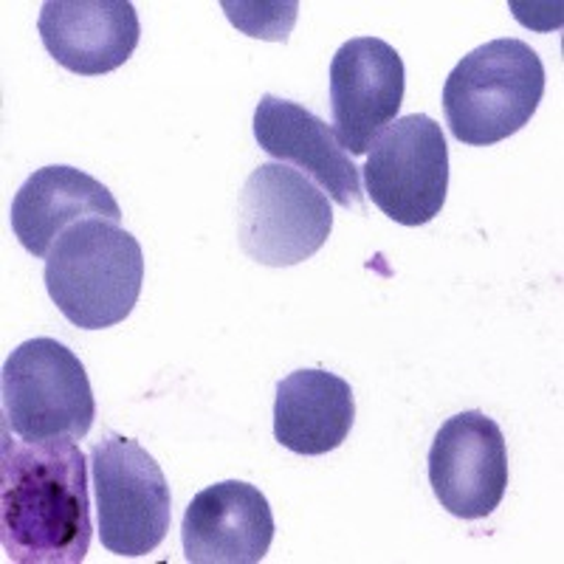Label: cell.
Instances as JSON below:
<instances>
[{
  "mask_svg": "<svg viewBox=\"0 0 564 564\" xmlns=\"http://www.w3.org/2000/svg\"><path fill=\"white\" fill-rule=\"evenodd\" d=\"M0 542L9 562L79 564L94 536L88 463L74 437L0 443Z\"/></svg>",
  "mask_w": 564,
  "mask_h": 564,
  "instance_id": "6da1fadb",
  "label": "cell"
},
{
  "mask_svg": "<svg viewBox=\"0 0 564 564\" xmlns=\"http://www.w3.org/2000/svg\"><path fill=\"white\" fill-rule=\"evenodd\" d=\"M45 291L70 325L113 327L130 316L144 282L139 240L113 220L70 226L45 257Z\"/></svg>",
  "mask_w": 564,
  "mask_h": 564,
  "instance_id": "7a4b0ae2",
  "label": "cell"
},
{
  "mask_svg": "<svg viewBox=\"0 0 564 564\" xmlns=\"http://www.w3.org/2000/svg\"><path fill=\"white\" fill-rule=\"evenodd\" d=\"M542 97V57L522 40L502 37L480 45L455 65L443 85V110L457 141L488 148L525 128Z\"/></svg>",
  "mask_w": 564,
  "mask_h": 564,
  "instance_id": "3957f363",
  "label": "cell"
},
{
  "mask_svg": "<svg viewBox=\"0 0 564 564\" xmlns=\"http://www.w3.org/2000/svg\"><path fill=\"white\" fill-rule=\"evenodd\" d=\"M3 421L20 441L85 437L97 417V401L83 361L57 339L37 336L12 350L3 365Z\"/></svg>",
  "mask_w": 564,
  "mask_h": 564,
  "instance_id": "277c9868",
  "label": "cell"
},
{
  "mask_svg": "<svg viewBox=\"0 0 564 564\" xmlns=\"http://www.w3.org/2000/svg\"><path fill=\"white\" fill-rule=\"evenodd\" d=\"M330 229V200L296 170L271 161L246 178L238 200V240L254 263L269 269L305 263L327 243Z\"/></svg>",
  "mask_w": 564,
  "mask_h": 564,
  "instance_id": "5b68a950",
  "label": "cell"
},
{
  "mask_svg": "<svg viewBox=\"0 0 564 564\" xmlns=\"http://www.w3.org/2000/svg\"><path fill=\"white\" fill-rule=\"evenodd\" d=\"M102 545L116 556H144L164 542L173 517L167 477L150 452L122 435L90 446Z\"/></svg>",
  "mask_w": 564,
  "mask_h": 564,
  "instance_id": "8992f818",
  "label": "cell"
},
{
  "mask_svg": "<svg viewBox=\"0 0 564 564\" xmlns=\"http://www.w3.org/2000/svg\"><path fill=\"white\" fill-rule=\"evenodd\" d=\"M372 204L401 226H423L441 215L449 193V148L426 113L395 119L376 139L365 164Z\"/></svg>",
  "mask_w": 564,
  "mask_h": 564,
  "instance_id": "52a82bcc",
  "label": "cell"
},
{
  "mask_svg": "<svg viewBox=\"0 0 564 564\" xmlns=\"http://www.w3.org/2000/svg\"><path fill=\"white\" fill-rule=\"evenodd\" d=\"M426 463L432 491L452 517L482 520L500 508L508 488V452L502 430L486 412H460L443 423Z\"/></svg>",
  "mask_w": 564,
  "mask_h": 564,
  "instance_id": "ba28073f",
  "label": "cell"
},
{
  "mask_svg": "<svg viewBox=\"0 0 564 564\" xmlns=\"http://www.w3.org/2000/svg\"><path fill=\"white\" fill-rule=\"evenodd\" d=\"M404 102V59L379 37L347 40L330 63L334 135L350 155H365Z\"/></svg>",
  "mask_w": 564,
  "mask_h": 564,
  "instance_id": "9c48e42d",
  "label": "cell"
},
{
  "mask_svg": "<svg viewBox=\"0 0 564 564\" xmlns=\"http://www.w3.org/2000/svg\"><path fill=\"white\" fill-rule=\"evenodd\" d=\"M274 539V513L263 491L226 480L195 494L181 522L189 564H257Z\"/></svg>",
  "mask_w": 564,
  "mask_h": 564,
  "instance_id": "30bf717a",
  "label": "cell"
},
{
  "mask_svg": "<svg viewBox=\"0 0 564 564\" xmlns=\"http://www.w3.org/2000/svg\"><path fill=\"white\" fill-rule=\"evenodd\" d=\"M37 29L45 52L79 77L122 68L141 37L139 14L128 0H48Z\"/></svg>",
  "mask_w": 564,
  "mask_h": 564,
  "instance_id": "8fae6325",
  "label": "cell"
},
{
  "mask_svg": "<svg viewBox=\"0 0 564 564\" xmlns=\"http://www.w3.org/2000/svg\"><path fill=\"white\" fill-rule=\"evenodd\" d=\"M254 139L271 159L289 161L305 178L316 181L334 204L345 209L365 206L359 170L339 148L334 130L308 108L265 94L254 110Z\"/></svg>",
  "mask_w": 564,
  "mask_h": 564,
  "instance_id": "7c38bea8",
  "label": "cell"
},
{
  "mask_svg": "<svg viewBox=\"0 0 564 564\" xmlns=\"http://www.w3.org/2000/svg\"><path fill=\"white\" fill-rule=\"evenodd\" d=\"M12 229L20 246L34 257H48L70 226L90 218L119 224L122 209L108 186L77 167H43L18 189L12 200Z\"/></svg>",
  "mask_w": 564,
  "mask_h": 564,
  "instance_id": "4fadbf2b",
  "label": "cell"
},
{
  "mask_svg": "<svg viewBox=\"0 0 564 564\" xmlns=\"http://www.w3.org/2000/svg\"><path fill=\"white\" fill-rule=\"evenodd\" d=\"M352 421V390L336 372L296 370L276 384L274 437L294 455L316 457L339 449Z\"/></svg>",
  "mask_w": 564,
  "mask_h": 564,
  "instance_id": "5bb4252c",
  "label": "cell"
}]
</instances>
